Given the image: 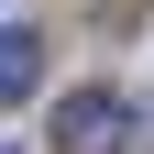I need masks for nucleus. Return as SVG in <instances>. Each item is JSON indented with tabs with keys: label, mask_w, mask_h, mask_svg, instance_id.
<instances>
[{
	"label": "nucleus",
	"mask_w": 154,
	"mask_h": 154,
	"mask_svg": "<svg viewBox=\"0 0 154 154\" xmlns=\"http://www.w3.org/2000/svg\"><path fill=\"white\" fill-rule=\"evenodd\" d=\"M121 143H132V99L121 88H77L55 110V154H121Z\"/></svg>",
	"instance_id": "f257e3e1"
},
{
	"label": "nucleus",
	"mask_w": 154,
	"mask_h": 154,
	"mask_svg": "<svg viewBox=\"0 0 154 154\" xmlns=\"http://www.w3.org/2000/svg\"><path fill=\"white\" fill-rule=\"evenodd\" d=\"M44 88V33L33 22H0V110H22Z\"/></svg>",
	"instance_id": "f03ea898"
},
{
	"label": "nucleus",
	"mask_w": 154,
	"mask_h": 154,
	"mask_svg": "<svg viewBox=\"0 0 154 154\" xmlns=\"http://www.w3.org/2000/svg\"><path fill=\"white\" fill-rule=\"evenodd\" d=\"M0 154H11V143H0Z\"/></svg>",
	"instance_id": "7ed1b4c3"
}]
</instances>
